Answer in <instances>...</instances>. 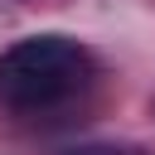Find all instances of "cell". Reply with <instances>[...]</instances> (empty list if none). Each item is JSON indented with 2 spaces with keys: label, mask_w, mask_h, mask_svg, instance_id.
Instances as JSON below:
<instances>
[{
  "label": "cell",
  "mask_w": 155,
  "mask_h": 155,
  "mask_svg": "<svg viewBox=\"0 0 155 155\" xmlns=\"http://www.w3.org/2000/svg\"><path fill=\"white\" fill-rule=\"evenodd\" d=\"M68 155H136V150H107V145H87V150H68Z\"/></svg>",
  "instance_id": "7a4b0ae2"
},
{
  "label": "cell",
  "mask_w": 155,
  "mask_h": 155,
  "mask_svg": "<svg viewBox=\"0 0 155 155\" xmlns=\"http://www.w3.org/2000/svg\"><path fill=\"white\" fill-rule=\"evenodd\" d=\"M87 68H92V58L78 39H63V34L19 39L0 53V102H10L19 111L53 107L82 87Z\"/></svg>",
  "instance_id": "6da1fadb"
}]
</instances>
